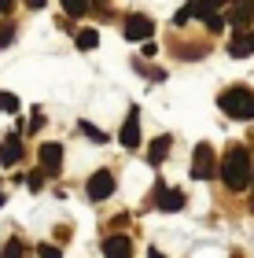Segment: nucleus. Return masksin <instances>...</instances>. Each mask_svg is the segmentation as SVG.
I'll return each instance as SVG.
<instances>
[{"mask_svg": "<svg viewBox=\"0 0 254 258\" xmlns=\"http://www.w3.org/2000/svg\"><path fill=\"white\" fill-rule=\"evenodd\" d=\"M151 33H155V22L147 15H129L125 19V37L129 41H151Z\"/></svg>", "mask_w": 254, "mask_h": 258, "instance_id": "8", "label": "nucleus"}, {"mask_svg": "<svg viewBox=\"0 0 254 258\" xmlns=\"http://www.w3.org/2000/svg\"><path fill=\"white\" fill-rule=\"evenodd\" d=\"M221 181L228 192H243L250 184V151L243 144H232L221 159Z\"/></svg>", "mask_w": 254, "mask_h": 258, "instance_id": "1", "label": "nucleus"}, {"mask_svg": "<svg viewBox=\"0 0 254 258\" xmlns=\"http://www.w3.org/2000/svg\"><path fill=\"white\" fill-rule=\"evenodd\" d=\"M4 258H22V243L19 240H8L4 243Z\"/></svg>", "mask_w": 254, "mask_h": 258, "instance_id": "20", "label": "nucleus"}, {"mask_svg": "<svg viewBox=\"0 0 254 258\" xmlns=\"http://www.w3.org/2000/svg\"><path fill=\"white\" fill-rule=\"evenodd\" d=\"M0 111L4 114H19V96L15 92H0Z\"/></svg>", "mask_w": 254, "mask_h": 258, "instance_id": "16", "label": "nucleus"}, {"mask_svg": "<svg viewBox=\"0 0 254 258\" xmlns=\"http://www.w3.org/2000/svg\"><path fill=\"white\" fill-rule=\"evenodd\" d=\"M170 144H173L170 137H155L151 144H147V162H151V166H158V162L170 155Z\"/></svg>", "mask_w": 254, "mask_h": 258, "instance_id": "13", "label": "nucleus"}, {"mask_svg": "<svg viewBox=\"0 0 254 258\" xmlns=\"http://www.w3.org/2000/svg\"><path fill=\"white\" fill-rule=\"evenodd\" d=\"M118 140H122V148H129V151H136V148H140V107H133L129 114H125Z\"/></svg>", "mask_w": 254, "mask_h": 258, "instance_id": "5", "label": "nucleus"}, {"mask_svg": "<svg viewBox=\"0 0 254 258\" xmlns=\"http://www.w3.org/2000/svg\"><path fill=\"white\" fill-rule=\"evenodd\" d=\"M63 11L74 19H85L89 15V0H63Z\"/></svg>", "mask_w": 254, "mask_h": 258, "instance_id": "15", "label": "nucleus"}, {"mask_svg": "<svg viewBox=\"0 0 254 258\" xmlns=\"http://www.w3.org/2000/svg\"><path fill=\"white\" fill-rule=\"evenodd\" d=\"M85 192H89L92 203H103V199H111V196H114V173H111V170H96Z\"/></svg>", "mask_w": 254, "mask_h": 258, "instance_id": "4", "label": "nucleus"}, {"mask_svg": "<svg viewBox=\"0 0 254 258\" xmlns=\"http://www.w3.org/2000/svg\"><path fill=\"white\" fill-rule=\"evenodd\" d=\"M210 4H214L217 11H228V4H232V0H210Z\"/></svg>", "mask_w": 254, "mask_h": 258, "instance_id": "25", "label": "nucleus"}, {"mask_svg": "<svg viewBox=\"0 0 254 258\" xmlns=\"http://www.w3.org/2000/svg\"><path fill=\"white\" fill-rule=\"evenodd\" d=\"M250 52H254V30H236L232 37H228V55L247 59Z\"/></svg>", "mask_w": 254, "mask_h": 258, "instance_id": "11", "label": "nucleus"}, {"mask_svg": "<svg viewBox=\"0 0 254 258\" xmlns=\"http://www.w3.org/2000/svg\"><path fill=\"white\" fill-rule=\"evenodd\" d=\"M11 41H15V26H0V48L11 44Z\"/></svg>", "mask_w": 254, "mask_h": 258, "instance_id": "23", "label": "nucleus"}, {"mask_svg": "<svg viewBox=\"0 0 254 258\" xmlns=\"http://www.w3.org/2000/svg\"><path fill=\"white\" fill-rule=\"evenodd\" d=\"M74 44H77L81 52H92V48L100 44V33L92 30V26H85V30H77V33H74Z\"/></svg>", "mask_w": 254, "mask_h": 258, "instance_id": "14", "label": "nucleus"}, {"mask_svg": "<svg viewBox=\"0 0 254 258\" xmlns=\"http://www.w3.org/2000/svg\"><path fill=\"white\" fill-rule=\"evenodd\" d=\"M41 125H44V111H41V107H33V114H30V122H26V129H30V133H37Z\"/></svg>", "mask_w": 254, "mask_h": 258, "instance_id": "19", "label": "nucleus"}, {"mask_svg": "<svg viewBox=\"0 0 254 258\" xmlns=\"http://www.w3.org/2000/svg\"><path fill=\"white\" fill-rule=\"evenodd\" d=\"M103 258H133V236H122V232L107 236L103 240Z\"/></svg>", "mask_w": 254, "mask_h": 258, "instance_id": "10", "label": "nucleus"}, {"mask_svg": "<svg viewBox=\"0 0 254 258\" xmlns=\"http://www.w3.org/2000/svg\"><path fill=\"white\" fill-rule=\"evenodd\" d=\"M37 162H41V170L48 173V177H55V173L63 170V148L59 144H41L37 148Z\"/></svg>", "mask_w": 254, "mask_h": 258, "instance_id": "6", "label": "nucleus"}, {"mask_svg": "<svg viewBox=\"0 0 254 258\" xmlns=\"http://www.w3.org/2000/svg\"><path fill=\"white\" fill-rule=\"evenodd\" d=\"M155 203H158V210H166V214H177V210H184V192L158 184L155 188Z\"/></svg>", "mask_w": 254, "mask_h": 258, "instance_id": "7", "label": "nucleus"}, {"mask_svg": "<svg viewBox=\"0 0 254 258\" xmlns=\"http://www.w3.org/2000/svg\"><path fill=\"white\" fill-rule=\"evenodd\" d=\"M11 8H15V0H0V15H8Z\"/></svg>", "mask_w": 254, "mask_h": 258, "instance_id": "24", "label": "nucleus"}, {"mask_svg": "<svg viewBox=\"0 0 254 258\" xmlns=\"http://www.w3.org/2000/svg\"><path fill=\"white\" fill-rule=\"evenodd\" d=\"M26 4H30V8H33V11H41V8H44V4H48V0H26Z\"/></svg>", "mask_w": 254, "mask_h": 258, "instance_id": "26", "label": "nucleus"}, {"mask_svg": "<svg viewBox=\"0 0 254 258\" xmlns=\"http://www.w3.org/2000/svg\"><path fill=\"white\" fill-rule=\"evenodd\" d=\"M81 133H85L89 140H96V144H107V133H103V129H96L92 122H81Z\"/></svg>", "mask_w": 254, "mask_h": 258, "instance_id": "18", "label": "nucleus"}, {"mask_svg": "<svg viewBox=\"0 0 254 258\" xmlns=\"http://www.w3.org/2000/svg\"><path fill=\"white\" fill-rule=\"evenodd\" d=\"M203 22H206V30H210V33H221V30H225V22H228V15H221V11H214V15H206Z\"/></svg>", "mask_w": 254, "mask_h": 258, "instance_id": "17", "label": "nucleus"}, {"mask_svg": "<svg viewBox=\"0 0 254 258\" xmlns=\"http://www.w3.org/2000/svg\"><path fill=\"white\" fill-rule=\"evenodd\" d=\"M214 173H217L214 148L210 144H195V151H192V181H210Z\"/></svg>", "mask_w": 254, "mask_h": 258, "instance_id": "3", "label": "nucleus"}, {"mask_svg": "<svg viewBox=\"0 0 254 258\" xmlns=\"http://www.w3.org/2000/svg\"><path fill=\"white\" fill-rule=\"evenodd\" d=\"M250 184H254V181H250ZM250 207H254V199H250Z\"/></svg>", "mask_w": 254, "mask_h": 258, "instance_id": "29", "label": "nucleus"}, {"mask_svg": "<svg viewBox=\"0 0 254 258\" xmlns=\"http://www.w3.org/2000/svg\"><path fill=\"white\" fill-rule=\"evenodd\" d=\"M37 254H41V258H63V254H59V247H52V243H41Z\"/></svg>", "mask_w": 254, "mask_h": 258, "instance_id": "22", "label": "nucleus"}, {"mask_svg": "<svg viewBox=\"0 0 254 258\" xmlns=\"http://www.w3.org/2000/svg\"><path fill=\"white\" fill-rule=\"evenodd\" d=\"M147 258H166V254H162V251H155V247H151V251H147Z\"/></svg>", "mask_w": 254, "mask_h": 258, "instance_id": "27", "label": "nucleus"}, {"mask_svg": "<svg viewBox=\"0 0 254 258\" xmlns=\"http://www.w3.org/2000/svg\"><path fill=\"white\" fill-rule=\"evenodd\" d=\"M0 207H4V192H0Z\"/></svg>", "mask_w": 254, "mask_h": 258, "instance_id": "28", "label": "nucleus"}, {"mask_svg": "<svg viewBox=\"0 0 254 258\" xmlns=\"http://www.w3.org/2000/svg\"><path fill=\"white\" fill-rule=\"evenodd\" d=\"M19 159H22V140H19V133H11L0 140V166H15Z\"/></svg>", "mask_w": 254, "mask_h": 258, "instance_id": "12", "label": "nucleus"}, {"mask_svg": "<svg viewBox=\"0 0 254 258\" xmlns=\"http://www.w3.org/2000/svg\"><path fill=\"white\" fill-rule=\"evenodd\" d=\"M228 22H232L236 30H250L254 4H250V0H232V4H228Z\"/></svg>", "mask_w": 254, "mask_h": 258, "instance_id": "9", "label": "nucleus"}, {"mask_svg": "<svg viewBox=\"0 0 254 258\" xmlns=\"http://www.w3.org/2000/svg\"><path fill=\"white\" fill-rule=\"evenodd\" d=\"M217 107H221L228 118H239V122H250L254 118V92L247 85H232L217 96Z\"/></svg>", "mask_w": 254, "mask_h": 258, "instance_id": "2", "label": "nucleus"}, {"mask_svg": "<svg viewBox=\"0 0 254 258\" xmlns=\"http://www.w3.org/2000/svg\"><path fill=\"white\" fill-rule=\"evenodd\" d=\"M26 181H30V188H33V192H41V188H44V170H37V173H30Z\"/></svg>", "mask_w": 254, "mask_h": 258, "instance_id": "21", "label": "nucleus"}]
</instances>
